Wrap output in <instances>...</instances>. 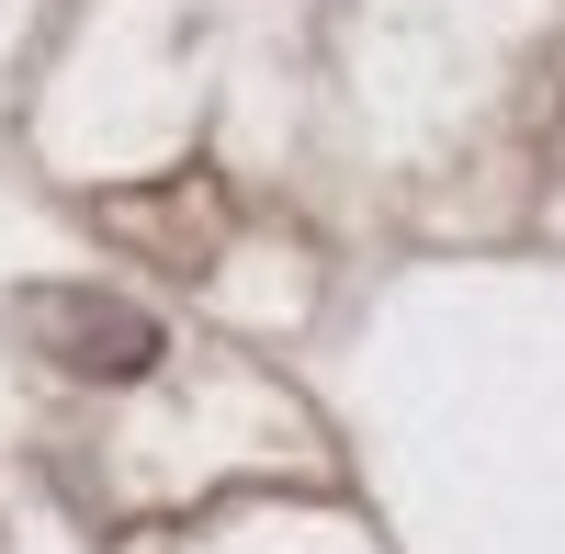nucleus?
I'll return each mask as SVG.
<instances>
[{"mask_svg":"<svg viewBox=\"0 0 565 554\" xmlns=\"http://www.w3.org/2000/svg\"><path fill=\"white\" fill-rule=\"evenodd\" d=\"M12 329L57 362V374H79V385H136L159 362V317L103 295V284H34V295H12Z\"/></svg>","mask_w":565,"mask_h":554,"instance_id":"nucleus-1","label":"nucleus"}]
</instances>
